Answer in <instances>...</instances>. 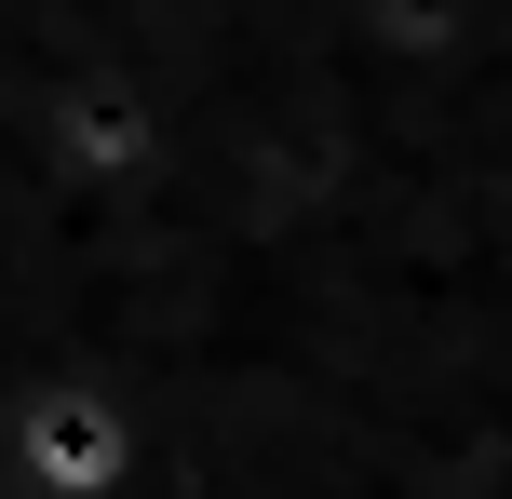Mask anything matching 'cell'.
<instances>
[{
    "label": "cell",
    "mask_w": 512,
    "mask_h": 499,
    "mask_svg": "<svg viewBox=\"0 0 512 499\" xmlns=\"http://www.w3.org/2000/svg\"><path fill=\"white\" fill-rule=\"evenodd\" d=\"M0 486L14 499H135L149 486V405L95 365L0 392Z\"/></svg>",
    "instance_id": "6da1fadb"
}]
</instances>
